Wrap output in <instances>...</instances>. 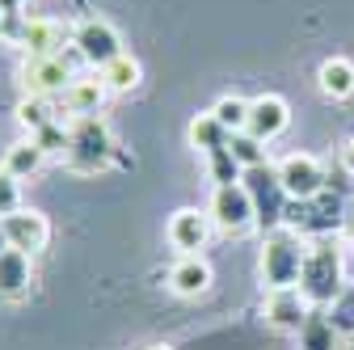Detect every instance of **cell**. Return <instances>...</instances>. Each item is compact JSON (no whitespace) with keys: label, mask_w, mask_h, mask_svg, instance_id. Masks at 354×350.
Returning a JSON list of instances; mask_svg holds the SVG:
<instances>
[{"label":"cell","mask_w":354,"mask_h":350,"mask_svg":"<svg viewBox=\"0 0 354 350\" xmlns=\"http://www.w3.org/2000/svg\"><path fill=\"white\" fill-rule=\"evenodd\" d=\"M114 140H110V127L97 114H80L68 127V148H64V165L72 173H97L110 165Z\"/></svg>","instance_id":"cell-1"},{"label":"cell","mask_w":354,"mask_h":350,"mask_svg":"<svg viewBox=\"0 0 354 350\" xmlns=\"http://www.w3.org/2000/svg\"><path fill=\"white\" fill-rule=\"evenodd\" d=\"M304 257H308V245L291 228H274L270 237L261 241V283L270 287V291L299 287Z\"/></svg>","instance_id":"cell-2"},{"label":"cell","mask_w":354,"mask_h":350,"mask_svg":"<svg viewBox=\"0 0 354 350\" xmlns=\"http://www.w3.org/2000/svg\"><path fill=\"white\" fill-rule=\"evenodd\" d=\"M299 291L308 304H329L342 295V253L337 245L321 241V245H308V257H304V270H299Z\"/></svg>","instance_id":"cell-3"},{"label":"cell","mask_w":354,"mask_h":350,"mask_svg":"<svg viewBox=\"0 0 354 350\" xmlns=\"http://www.w3.org/2000/svg\"><path fill=\"white\" fill-rule=\"evenodd\" d=\"M72 47L84 64H93V68H106L122 55V38L118 30L106 21V17H84L76 30H72Z\"/></svg>","instance_id":"cell-4"},{"label":"cell","mask_w":354,"mask_h":350,"mask_svg":"<svg viewBox=\"0 0 354 350\" xmlns=\"http://www.w3.org/2000/svg\"><path fill=\"white\" fill-rule=\"evenodd\" d=\"M207 215L219 232H245L257 220V207H253V194L245 190V182H232V186H215Z\"/></svg>","instance_id":"cell-5"},{"label":"cell","mask_w":354,"mask_h":350,"mask_svg":"<svg viewBox=\"0 0 354 350\" xmlns=\"http://www.w3.org/2000/svg\"><path fill=\"white\" fill-rule=\"evenodd\" d=\"M279 182L287 190V199L295 203H308V199H317L325 190V169L317 156H308V152H295L279 165Z\"/></svg>","instance_id":"cell-6"},{"label":"cell","mask_w":354,"mask_h":350,"mask_svg":"<svg viewBox=\"0 0 354 350\" xmlns=\"http://www.w3.org/2000/svg\"><path fill=\"white\" fill-rule=\"evenodd\" d=\"M211 215L207 211H194V207H182V211H173L169 215V228H165V237H169V245L182 253V257H194L198 249H207V241H211Z\"/></svg>","instance_id":"cell-7"},{"label":"cell","mask_w":354,"mask_h":350,"mask_svg":"<svg viewBox=\"0 0 354 350\" xmlns=\"http://www.w3.org/2000/svg\"><path fill=\"white\" fill-rule=\"evenodd\" d=\"M245 190L253 194V207H257V220H279L283 215V182H279V169L270 165H257V169H245Z\"/></svg>","instance_id":"cell-8"},{"label":"cell","mask_w":354,"mask_h":350,"mask_svg":"<svg viewBox=\"0 0 354 350\" xmlns=\"http://www.w3.org/2000/svg\"><path fill=\"white\" fill-rule=\"evenodd\" d=\"M308 317H313V304L304 300V291H299V287L270 291V300H266V321H270L279 333H299Z\"/></svg>","instance_id":"cell-9"},{"label":"cell","mask_w":354,"mask_h":350,"mask_svg":"<svg viewBox=\"0 0 354 350\" xmlns=\"http://www.w3.org/2000/svg\"><path fill=\"white\" fill-rule=\"evenodd\" d=\"M287 122H291V110H287L283 98L261 93V98L249 102V127H245V131H249V136H257L261 144H270L274 136H283Z\"/></svg>","instance_id":"cell-10"},{"label":"cell","mask_w":354,"mask_h":350,"mask_svg":"<svg viewBox=\"0 0 354 350\" xmlns=\"http://www.w3.org/2000/svg\"><path fill=\"white\" fill-rule=\"evenodd\" d=\"M5 237H9V245L13 249H21V253H38L42 245H47V237H51V228H47V215H38V211H13V215H5Z\"/></svg>","instance_id":"cell-11"},{"label":"cell","mask_w":354,"mask_h":350,"mask_svg":"<svg viewBox=\"0 0 354 350\" xmlns=\"http://www.w3.org/2000/svg\"><path fill=\"white\" fill-rule=\"evenodd\" d=\"M26 84H30V93H34V98H55V93H68L72 72H68L64 55L30 59V68H26Z\"/></svg>","instance_id":"cell-12"},{"label":"cell","mask_w":354,"mask_h":350,"mask_svg":"<svg viewBox=\"0 0 354 350\" xmlns=\"http://www.w3.org/2000/svg\"><path fill=\"white\" fill-rule=\"evenodd\" d=\"M34 283V257L21 253V249H5L0 253V295L5 300H17L26 295Z\"/></svg>","instance_id":"cell-13"},{"label":"cell","mask_w":354,"mask_h":350,"mask_svg":"<svg viewBox=\"0 0 354 350\" xmlns=\"http://www.w3.org/2000/svg\"><path fill=\"white\" fill-rule=\"evenodd\" d=\"M169 287H173L177 295L194 300V295H203V291L211 287V266H207L198 253H194V257H182V261L169 270Z\"/></svg>","instance_id":"cell-14"},{"label":"cell","mask_w":354,"mask_h":350,"mask_svg":"<svg viewBox=\"0 0 354 350\" xmlns=\"http://www.w3.org/2000/svg\"><path fill=\"white\" fill-rule=\"evenodd\" d=\"M317 84H321V93H325V98H333V102L350 98V93H354V64H350V59H342V55L325 59V64H321V72H317Z\"/></svg>","instance_id":"cell-15"},{"label":"cell","mask_w":354,"mask_h":350,"mask_svg":"<svg viewBox=\"0 0 354 350\" xmlns=\"http://www.w3.org/2000/svg\"><path fill=\"white\" fill-rule=\"evenodd\" d=\"M59 47H64V30L55 21H30L26 26V51H30V59L59 55Z\"/></svg>","instance_id":"cell-16"},{"label":"cell","mask_w":354,"mask_h":350,"mask_svg":"<svg viewBox=\"0 0 354 350\" xmlns=\"http://www.w3.org/2000/svg\"><path fill=\"white\" fill-rule=\"evenodd\" d=\"M106 93H110L106 80H72L68 93H64V106H68L76 118H80V114H97V106H102Z\"/></svg>","instance_id":"cell-17"},{"label":"cell","mask_w":354,"mask_h":350,"mask_svg":"<svg viewBox=\"0 0 354 350\" xmlns=\"http://www.w3.org/2000/svg\"><path fill=\"white\" fill-rule=\"evenodd\" d=\"M228 144V131L219 127V118L207 110V114H198L194 122H190V148H198L203 156H211V152H219Z\"/></svg>","instance_id":"cell-18"},{"label":"cell","mask_w":354,"mask_h":350,"mask_svg":"<svg viewBox=\"0 0 354 350\" xmlns=\"http://www.w3.org/2000/svg\"><path fill=\"white\" fill-rule=\"evenodd\" d=\"M337 329L329 325V317L325 313H313L304 321V329H299V350H337Z\"/></svg>","instance_id":"cell-19"},{"label":"cell","mask_w":354,"mask_h":350,"mask_svg":"<svg viewBox=\"0 0 354 350\" xmlns=\"http://www.w3.org/2000/svg\"><path fill=\"white\" fill-rule=\"evenodd\" d=\"M42 160H47V152H42L34 140L13 144V148L5 152V169L13 173V178H30V173H38V169H42Z\"/></svg>","instance_id":"cell-20"},{"label":"cell","mask_w":354,"mask_h":350,"mask_svg":"<svg viewBox=\"0 0 354 350\" xmlns=\"http://www.w3.org/2000/svg\"><path fill=\"white\" fill-rule=\"evenodd\" d=\"M102 80H106L110 93H127V89H136V84H140V64L131 59V55H118L114 64L102 68Z\"/></svg>","instance_id":"cell-21"},{"label":"cell","mask_w":354,"mask_h":350,"mask_svg":"<svg viewBox=\"0 0 354 350\" xmlns=\"http://www.w3.org/2000/svg\"><path fill=\"white\" fill-rule=\"evenodd\" d=\"M228 152L236 156L241 169H257L266 165V144L257 136H249V131H236V136H228Z\"/></svg>","instance_id":"cell-22"},{"label":"cell","mask_w":354,"mask_h":350,"mask_svg":"<svg viewBox=\"0 0 354 350\" xmlns=\"http://www.w3.org/2000/svg\"><path fill=\"white\" fill-rule=\"evenodd\" d=\"M211 114L219 118V127H224L228 136H236V131L249 127V102H245V98H219Z\"/></svg>","instance_id":"cell-23"},{"label":"cell","mask_w":354,"mask_h":350,"mask_svg":"<svg viewBox=\"0 0 354 350\" xmlns=\"http://www.w3.org/2000/svg\"><path fill=\"white\" fill-rule=\"evenodd\" d=\"M207 169H211V182H215V186H232V182H241V178H245V169L236 165V156L228 152V144L219 148V152H211V156H207Z\"/></svg>","instance_id":"cell-24"},{"label":"cell","mask_w":354,"mask_h":350,"mask_svg":"<svg viewBox=\"0 0 354 350\" xmlns=\"http://www.w3.org/2000/svg\"><path fill=\"white\" fill-rule=\"evenodd\" d=\"M325 317H329V325H333L342 338L354 333V287H342V295L325 308Z\"/></svg>","instance_id":"cell-25"},{"label":"cell","mask_w":354,"mask_h":350,"mask_svg":"<svg viewBox=\"0 0 354 350\" xmlns=\"http://www.w3.org/2000/svg\"><path fill=\"white\" fill-rule=\"evenodd\" d=\"M17 182L21 178H13L9 169H0V220L13 215V211H21V186Z\"/></svg>","instance_id":"cell-26"},{"label":"cell","mask_w":354,"mask_h":350,"mask_svg":"<svg viewBox=\"0 0 354 350\" xmlns=\"http://www.w3.org/2000/svg\"><path fill=\"white\" fill-rule=\"evenodd\" d=\"M42 152H64L68 148V127H59L55 118L47 122V127H42V131H34V136H30Z\"/></svg>","instance_id":"cell-27"},{"label":"cell","mask_w":354,"mask_h":350,"mask_svg":"<svg viewBox=\"0 0 354 350\" xmlns=\"http://www.w3.org/2000/svg\"><path fill=\"white\" fill-rule=\"evenodd\" d=\"M17 118H21V127H30V131H42V127L51 122V114H47V106H42V98L21 102V106H17Z\"/></svg>","instance_id":"cell-28"},{"label":"cell","mask_w":354,"mask_h":350,"mask_svg":"<svg viewBox=\"0 0 354 350\" xmlns=\"http://www.w3.org/2000/svg\"><path fill=\"white\" fill-rule=\"evenodd\" d=\"M342 165H346V169H350V173H354V140H350V144H346V148H342Z\"/></svg>","instance_id":"cell-29"},{"label":"cell","mask_w":354,"mask_h":350,"mask_svg":"<svg viewBox=\"0 0 354 350\" xmlns=\"http://www.w3.org/2000/svg\"><path fill=\"white\" fill-rule=\"evenodd\" d=\"M5 249H13V245H9V237H5V224H0V253H5Z\"/></svg>","instance_id":"cell-30"},{"label":"cell","mask_w":354,"mask_h":350,"mask_svg":"<svg viewBox=\"0 0 354 350\" xmlns=\"http://www.w3.org/2000/svg\"><path fill=\"white\" fill-rule=\"evenodd\" d=\"M152 350H173V346H152Z\"/></svg>","instance_id":"cell-31"},{"label":"cell","mask_w":354,"mask_h":350,"mask_svg":"<svg viewBox=\"0 0 354 350\" xmlns=\"http://www.w3.org/2000/svg\"><path fill=\"white\" fill-rule=\"evenodd\" d=\"M0 21H5V13H0Z\"/></svg>","instance_id":"cell-32"}]
</instances>
